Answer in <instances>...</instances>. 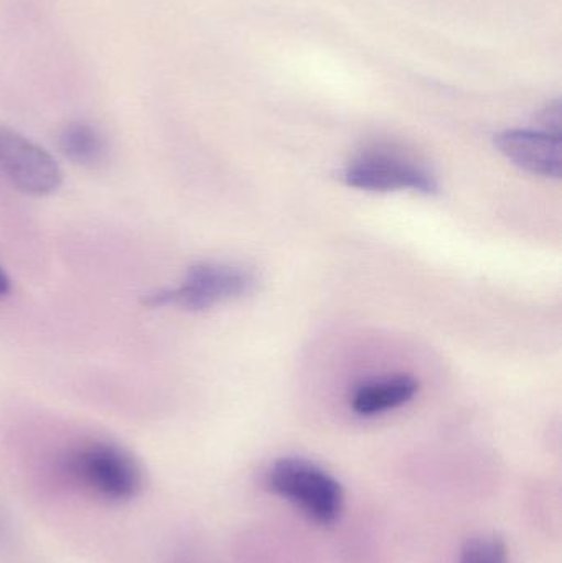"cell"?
Masks as SVG:
<instances>
[{
	"label": "cell",
	"instance_id": "cell-1",
	"mask_svg": "<svg viewBox=\"0 0 562 563\" xmlns=\"http://www.w3.org/2000/svg\"><path fill=\"white\" fill-rule=\"evenodd\" d=\"M56 473L65 485L106 505L134 501L145 485L139 460L109 440H88L66 450L56 463Z\"/></svg>",
	"mask_w": 562,
	"mask_h": 563
},
{
	"label": "cell",
	"instance_id": "cell-2",
	"mask_svg": "<svg viewBox=\"0 0 562 563\" xmlns=\"http://www.w3.org/2000/svg\"><path fill=\"white\" fill-rule=\"evenodd\" d=\"M266 486L316 525H333L342 515L345 501L342 485L309 460H277L267 470Z\"/></svg>",
	"mask_w": 562,
	"mask_h": 563
},
{
	"label": "cell",
	"instance_id": "cell-3",
	"mask_svg": "<svg viewBox=\"0 0 562 563\" xmlns=\"http://www.w3.org/2000/svg\"><path fill=\"white\" fill-rule=\"evenodd\" d=\"M257 277L244 267L223 263H200L190 267L184 284L145 295L142 303L148 308L175 307L203 311L214 305L244 297L256 288Z\"/></svg>",
	"mask_w": 562,
	"mask_h": 563
},
{
	"label": "cell",
	"instance_id": "cell-4",
	"mask_svg": "<svg viewBox=\"0 0 562 563\" xmlns=\"http://www.w3.org/2000/svg\"><path fill=\"white\" fill-rule=\"evenodd\" d=\"M343 180L350 187L366 191L411 190L425 195L438 191V181L425 165L389 151L363 152L350 162Z\"/></svg>",
	"mask_w": 562,
	"mask_h": 563
},
{
	"label": "cell",
	"instance_id": "cell-5",
	"mask_svg": "<svg viewBox=\"0 0 562 563\" xmlns=\"http://www.w3.org/2000/svg\"><path fill=\"white\" fill-rule=\"evenodd\" d=\"M0 174L30 197H48L63 184V172L55 158L5 125H0Z\"/></svg>",
	"mask_w": 562,
	"mask_h": 563
},
{
	"label": "cell",
	"instance_id": "cell-6",
	"mask_svg": "<svg viewBox=\"0 0 562 563\" xmlns=\"http://www.w3.org/2000/svg\"><path fill=\"white\" fill-rule=\"evenodd\" d=\"M498 151L518 167L541 177H561V135L550 131L514 129L495 139Z\"/></svg>",
	"mask_w": 562,
	"mask_h": 563
},
{
	"label": "cell",
	"instance_id": "cell-7",
	"mask_svg": "<svg viewBox=\"0 0 562 563\" xmlns=\"http://www.w3.org/2000/svg\"><path fill=\"white\" fill-rule=\"evenodd\" d=\"M419 383L411 376H385L366 380L352 397L353 412L375 417L408 404L418 394Z\"/></svg>",
	"mask_w": 562,
	"mask_h": 563
},
{
	"label": "cell",
	"instance_id": "cell-8",
	"mask_svg": "<svg viewBox=\"0 0 562 563\" xmlns=\"http://www.w3.org/2000/svg\"><path fill=\"white\" fill-rule=\"evenodd\" d=\"M58 148L63 157L86 168L104 164L109 154L104 134L96 125L82 121L69 122L59 131Z\"/></svg>",
	"mask_w": 562,
	"mask_h": 563
},
{
	"label": "cell",
	"instance_id": "cell-9",
	"mask_svg": "<svg viewBox=\"0 0 562 563\" xmlns=\"http://www.w3.org/2000/svg\"><path fill=\"white\" fill-rule=\"evenodd\" d=\"M459 563H510L504 539L497 536H481L471 539L461 552Z\"/></svg>",
	"mask_w": 562,
	"mask_h": 563
},
{
	"label": "cell",
	"instance_id": "cell-10",
	"mask_svg": "<svg viewBox=\"0 0 562 563\" xmlns=\"http://www.w3.org/2000/svg\"><path fill=\"white\" fill-rule=\"evenodd\" d=\"M10 291V279L5 271L0 267V298L5 297Z\"/></svg>",
	"mask_w": 562,
	"mask_h": 563
},
{
	"label": "cell",
	"instance_id": "cell-11",
	"mask_svg": "<svg viewBox=\"0 0 562 563\" xmlns=\"http://www.w3.org/2000/svg\"><path fill=\"white\" fill-rule=\"evenodd\" d=\"M2 531H3V525H2V522H0V532H2Z\"/></svg>",
	"mask_w": 562,
	"mask_h": 563
}]
</instances>
